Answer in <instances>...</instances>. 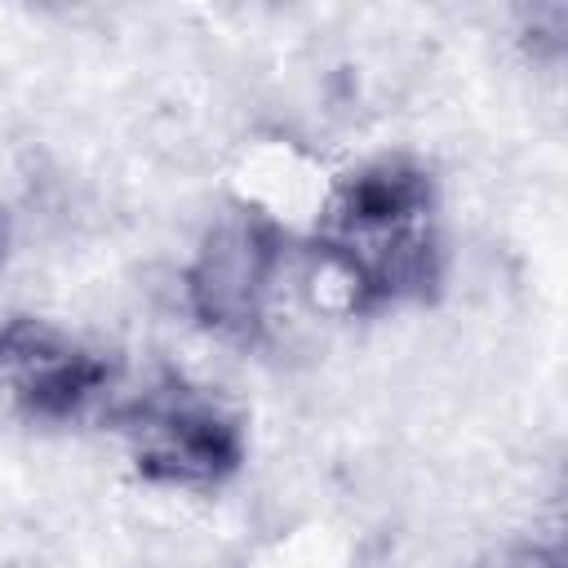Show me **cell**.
<instances>
[{
	"label": "cell",
	"mask_w": 568,
	"mask_h": 568,
	"mask_svg": "<svg viewBox=\"0 0 568 568\" xmlns=\"http://www.w3.org/2000/svg\"><path fill=\"white\" fill-rule=\"evenodd\" d=\"M275 248L253 222H222L191 271V306L217 328H253L275 284Z\"/></svg>",
	"instance_id": "2"
},
{
	"label": "cell",
	"mask_w": 568,
	"mask_h": 568,
	"mask_svg": "<svg viewBox=\"0 0 568 568\" xmlns=\"http://www.w3.org/2000/svg\"><path fill=\"white\" fill-rule=\"evenodd\" d=\"M129 435L138 444L142 466L178 484L217 479L235 462L231 422L186 386L146 390L129 408Z\"/></svg>",
	"instance_id": "1"
},
{
	"label": "cell",
	"mask_w": 568,
	"mask_h": 568,
	"mask_svg": "<svg viewBox=\"0 0 568 568\" xmlns=\"http://www.w3.org/2000/svg\"><path fill=\"white\" fill-rule=\"evenodd\" d=\"M93 355L44 320L0 328V390L31 413H62L98 386Z\"/></svg>",
	"instance_id": "3"
}]
</instances>
